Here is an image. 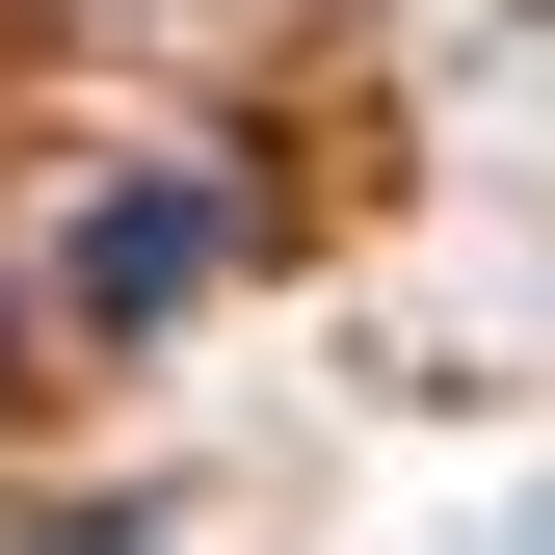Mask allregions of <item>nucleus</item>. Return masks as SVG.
<instances>
[{"mask_svg": "<svg viewBox=\"0 0 555 555\" xmlns=\"http://www.w3.org/2000/svg\"><path fill=\"white\" fill-rule=\"evenodd\" d=\"M212 292V185H106L80 212V318H185Z\"/></svg>", "mask_w": 555, "mask_h": 555, "instance_id": "obj_1", "label": "nucleus"}]
</instances>
